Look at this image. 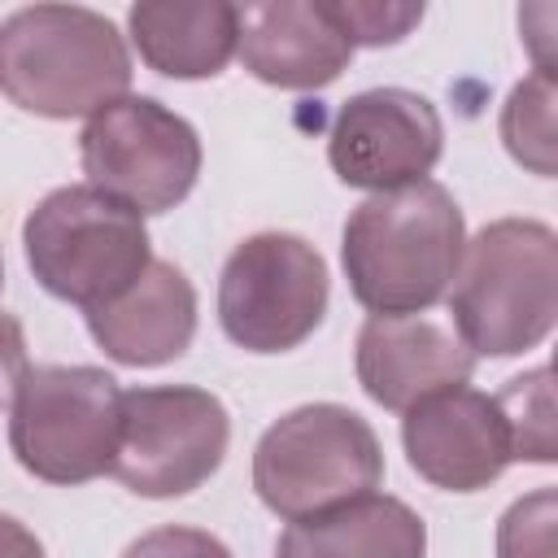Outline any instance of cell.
I'll list each match as a JSON object with an SVG mask.
<instances>
[{
    "label": "cell",
    "mask_w": 558,
    "mask_h": 558,
    "mask_svg": "<svg viewBox=\"0 0 558 558\" xmlns=\"http://www.w3.org/2000/svg\"><path fill=\"white\" fill-rule=\"evenodd\" d=\"M462 248V209L436 179L371 192L349 214L340 235L349 292L371 314H427L436 301H445Z\"/></svg>",
    "instance_id": "obj_1"
},
{
    "label": "cell",
    "mask_w": 558,
    "mask_h": 558,
    "mask_svg": "<svg viewBox=\"0 0 558 558\" xmlns=\"http://www.w3.org/2000/svg\"><path fill=\"white\" fill-rule=\"evenodd\" d=\"M0 96L35 118H92L131 96V48L96 9H13L0 22Z\"/></svg>",
    "instance_id": "obj_2"
},
{
    "label": "cell",
    "mask_w": 558,
    "mask_h": 558,
    "mask_svg": "<svg viewBox=\"0 0 558 558\" xmlns=\"http://www.w3.org/2000/svg\"><path fill=\"white\" fill-rule=\"evenodd\" d=\"M453 331L475 357L536 349L558 318V235L536 218H497L462 248L445 292Z\"/></svg>",
    "instance_id": "obj_3"
},
{
    "label": "cell",
    "mask_w": 558,
    "mask_h": 558,
    "mask_svg": "<svg viewBox=\"0 0 558 558\" xmlns=\"http://www.w3.org/2000/svg\"><path fill=\"white\" fill-rule=\"evenodd\" d=\"M22 248L39 288L83 314L122 296L153 262L144 218L92 183L48 192L22 222Z\"/></svg>",
    "instance_id": "obj_4"
},
{
    "label": "cell",
    "mask_w": 558,
    "mask_h": 558,
    "mask_svg": "<svg viewBox=\"0 0 558 558\" xmlns=\"http://www.w3.org/2000/svg\"><path fill=\"white\" fill-rule=\"evenodd\" d=\"M379 480L384 449L375 427L336 401L288 410L253 449V488L262 506L288 523L366 497Z\"/></svg>",
    "instance_id": "obj_5"
},
{
    "label": "cell",
    "mask_w": 558,
    "mask_h": 558,
    "mask_svg": "<svg viewBox=\"0 0 558 558\" xmlns=\"http://www.w3.org/2000/svg\"><path fill=\"white\" fill-rule=\"evenodd\" d=\"M122 388L100 366H31L9 405V449L44 484L109 475L118 449Z\"/></svg>",
    "instance_id": "obj_6"
},
{
    "label": "cell",
    "mask_w": 558,
    "mask_h": 558,
    "mask_svg": "<svg viewBox=\"0 0 558 558\" xmlns=\"http://www.w3.org/2000/svg\"><path fill=\"white\" fill-rule=\"evenodd\" d=\"M331 296L323 253L292 231H257L231 248L218 275V323L248 353H288L305 344Z\"/></svg>",
    "instance_id": "obj_7"
},
{
    "label": "cell",
    "mask_w": 558,
    "mask_h": 558,
    "mask_svg": "<svg viewBox=\"0 0 558 558\" xmlns=\"http://www.w3.org/2000/svg\"><path fill=\"white\" fill-rule=\"evenodd\" d=\"M231 414L209 388L161 384L122 392L118 449L109 475L135 497L196 493L227 458Z\"/></svg>",
    "instance_id": "obj_8"
},
{
    "label": "cell",
    "mask_w": 558,
    "mask_h": 558,
    "mask_svg": "<svg viewBox=\"0 0 558 558\" xmlns=\"http://www.w3.org/2000/svg\"><path fill=\"white\" fill-rule=\"evenodd\" d=\"M78 157L96 192L122 201L144 218L174 209L196 187L201 135L161 100L122 96L87 118L78 135Z\"/></svg>",
    "instance_id": "obj_9"
},
{
    "label": "cell",
    "mask_w": 558,
    "mask_h": 558,
    "mask_svg": "<svg viewBox=\"0 0 558 558\" xmlns=\"http://www.w3.org/2000/svg\"><path fill=\"white\" fill-rule=\"evenodd\" d=\"M445 148L436 105L410 87H371L349 96L327 131V161L340 183L392 192L432 174Z\"/></svg>",
    "instance_id": "obj_10"
},
{
    "label": "cell",
    "mask_w": 558,
    "mask_h": 558,
    "mask_svg": "<svg viewBox=\"0 0 558 558\" xmlns=\"http://www.w3.org/2000/svg\"><path fill=\"white\" fill-rule=\"evenodd\" d=\"M401 445L410 466L445 493H480L514 462L497 401L466 384L410 405L401 418Z\"/></svg>",
    "instance_id": "obj_11"
},
{
    "label": "cell",
    "mask_w": 558,
    "mask_h": 558,
    "mask_svg": "<svg viewBox=\"0 0 558 558\" xmlns=\"http://www.w3.org/2000/svg\"><path fill=\"white\" fill-rule=\"evenodd\" d=\"M235 9V57L266 87L318 92L353 61V39L336 0H270Z\"/></svg>",
    "instance_id": "obj_12"
},
{
    "label": "cell",
    "mask_w": 558,
    "mask_h": 558,
    "mask_svg": "<svg viewBox=\"0 0 558 558\" xmlns=\"http://www.w3.org/2000/svg\"><path fill=\"white\" fill-rule=\"evenodd\" d=\"M357 384L362 392L405 414L432 392L458 388L475 371V353L458 340L453 327L427 314H371L357 331Z\"/></svg>",
    "instance_id": "obj_13"
},
{
    "label": "cell",
    "mask_w": 558,
    "mask_h": 558,
    "mask_svg": "<svg viewBox=\"0 0 558 558\" xmlns=\"http://www.w3.org/2000/svg\"><path fill=\"white\" fill-rule=\"evenodd\" d=\"M87 331L122 366H166L196 336V288L174 262L153 257L122 296L87 310Z\"/></svg>",
    "instance_id": "obj_14"
},
{
    "label": "cell",
    "mask_w": 558,
    "mask_h": 558,
    "mask_svg": "<svg viewBox=\"0 0 558 558\" xmlns=\"http://www.w3.org/2000/svg\"><path fill=\"white\" fill-rule=\"evenodd\" d=\"M275 558H427V523L388 493H366L283 527Z\"/></svg>",
    "instance_id": "obj_15"
},
{
    "label": "cell",
    "mask_w": 558,
    "mask_h": 558,
    "mask_svg": "<svg viewBox=\"0 0 558 558\" xmlns=\"http://www.w3.org/2000/svg\"><path fill=\"white\" fill-rule=\"evenodd\" d=\"M235 4H170L144 0L131 4L126 31L140 61L166 78H214L235 57Z\"/></svg>",
    "instance_id": "obj_16"
},
{
    "label": "cell",
    "mask_w": 558,
    "mask_h": 558,
    "mask_svg": "<svg viewBox=\"0 0 558 558\" xmlns=\"http://www.w3.org/2000/svg\"><path fill=\"white\" fill-rule=\"evenodd\" d=\"M554 70H532L523 83L510 87L506 105H501V144L514 157V166H523L536 179H554L558 174V140H554Z\"/></svg>",
    "instance_id": "obj_17"
},
{
    "label": "cell",
    "mask_w": 558,
    "mask_h": 558,
    "mask_svg": "<svg viewBox=\"0 0 558 558\" xmlns=\"http://www.w3.org/2000/svg\"><path fill=\"white\" fill-rule=\"evenodd\" d=\"M493 401H497V410H501V418H506L514 462H554V458H558L549 366H536V371H527V375H514Z\"/></svg>",
    "instance_id": "obj_18"
},
{
    "label": "cell",
    "mask_w": 558,
    "mask_h": 558,
    "mask_svg": "<svg viewBox=\"0 0 558 558\" xmlns=\"http://www.w3.org/2000/svg\"><path fill=\"white\" fill-rule=\"evenodd\" d=\"M497 558H554V488H536L501 514Z\"/></svg>",
    "instance_id": "obj_19"
},
{
    "label": "cell",
    "mask_w": 558,
    "mask_h": 558,
    "mask_svg": "<svg viewBox=\"0 0 558 558\" xmlns=\"http://www.w3.org/2000/svg\"><path fill=\"white\" fill-rule=\"evenodd\" d=\"M336 13L344 22L353 48L401 44L423 22V4H388V0H336Z\"/></svg>",
    "instance_id": "obj_20"
},
{
    "label": "cell",
    "mask_w": 558,
    "mask_h": 558,
    "mask_svg": "<svg viewBox=\"0 0 558 558\" xmlns=\"http://www.w3.org/2000/svg\"><path fill=\"white\" fill-rule=\"evenodd\" d=\"M122 558H231V549L201 527L166 523V527H153L140 541H131L122 549Z\"/></svg>",
    "instance_id": "obj_21"
},
{
    "label": "cell",
    "mask_w": 558,
    "mask_h": 558,
    "mask_svg": "<svg viewBox=\"0 0 558 558\" xmlns=\"http://www.w3.org/2000/svg\"><path fill=\"white\" fill-rule=\"evenodd\" d=\"M31 371V357H26V331L13 314L0 310V410L13 405V392L17 384L26 379Z\"/></svg>",
    "instance_id": "obj_22"
},
{
    "label": "cell",
    "mask_w": 558,
    "mask_h": 558,
    "mask_svg": "<svg viewBox=\"0 0 558 558\" xmlns=\"http://www.w3.org/2000/svg\"><path fill=\"white\" fill-rule=\"evenodd\" d=\"M0 558H44V545L22 519L0 514Z\"/></svg>",
    "instance_id": "obj_23"
},
{
    "label": "cell",
    "mask_w": 558,
    "mask_h": 558,
    "mask_svg": "<svg viewBox=\"0 0 558 558\" xmlns=\"http://www.w3.org/2000/svg\"><path fill=\"white\" fill-rule=\"evenodd\" d=\"M0 288H4V257H0Z\"/></svg>",
    "instance_id": "obj_24"
}]
</instances>
